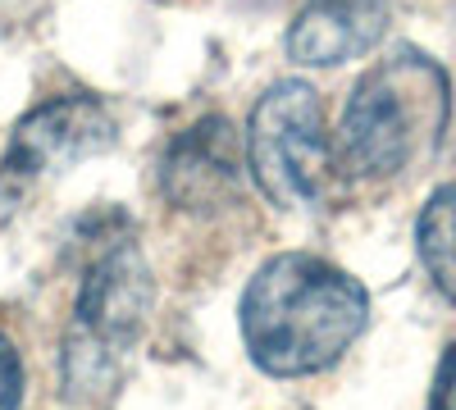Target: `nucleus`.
Instances as JSON below:
<instances>
[{
  "instance_id": "nucleus-5",
  "label": "nucleus",
  "mask_w": 456,
  "mask_h": 410,
  "mask_svg": "<svg viewBox=\"0 0 456 410\" xmlns=\"http://www.w3.org/2000/svg\"><path fill=\"white\" fill-rule=\"evenodd\" d=\"M119 128L96 96H51L19 119L0 160V214L19 210L42 182L110 151Z\"/></svg>"
},
{
  "instance_id": "nucleus-10",
  "label": "nucleus",
  "mask_w": 456,
  "mask_h": 410,
  "mask_svg": "<svg viewBox=\"0 0 456 410\" xmlns=\"http://www.w3.org/2000/svg\"><path fill=\"white\" fill-rule=\"evenodd\" d=\"M429 410H456V342L443 351L438 374H434V392H429Z\"/></svg>"
},
{
  "instance_id": "nucleus-2",
  "label": "nucleus",
  "mask_w": 456,
  "mask_h": 410,
  "mask_svg": "<svg viewBox=\"0 0 456 410\" xmlns=\"http://www.w3.org/2000/svg\"><path fill=\"white\" fill-rule=\"evenodd\" d=\"M452 87L425 51H393L352 87L333 133V169L347 182H384L438 151Z\"/></svg>"
},
{
  "instance_id": "nucleus-8",
  "label": "nucleus",
  "mask_w": 456,
  "mask_h": 410,
  "mask_svg": "<svg viewBox=\"0 0 456 410\" xmlns=\"http://www.w3.org/2000/svg\"><path fill=\"white\" fill-rule=\"evenodd\" d=\"M415 242H420V260L434 287L456 306V182H443L429 197L420 223H415Z\"/></svg>"
},
{
  "instance_id": "nucleus-6",
  "label": "nucleus",
  "mask_w": 456,
  "mask_h": 410,
  "mask_svg": "<svg viewBox=\"0 0 456 410\" xmlns=\"http://www.w3.org/2000/svg\"><path fill=\"white\" fill-rule=\"evenodd\" d=\"M242 178H247V141L219 115L192 124L165 146L160 192L178 210H215L233 201Z\"/></svg>"
},
{
  "instance_id": "nucleus-1",
  "label": "nucleus",
  "mask_w": 456,
  "mask_h": 410,
  "mask_svg": "<svg viewBox=\"0 0 456 410\" xmlns=\"http://www.w3.org/2000/svg\"><path fill=\"white\" fill-rule=\"evenodd\" d=\"M370 319L365 287L306 251L265 260L242 292L247 356L274 379L320 374L342 360Z\"/></svg>"
},
{
  "instance_id": "nucleus-9",
  "label": "nucleus",
  "mask_w": 456,
  "mask_h": 410,
  "mask_svg": "<svg viewBox=\"0 0 456 410\" xmlns=\"http://www.w3.org/2000/svg\"><path fill=\"white\" fill-rule=\"evenodd\" d=\"M19 397H23V360L14 342L0 333V410H19Z\"/></svg>"
},
{
  "instance_id": "nucleus-4",
  "label": "nucleus",
  "mask_w": 456,
  "mask_h": 410,
  "mask_svg": "<svg viewBox=\"0 0 456 410\" xmlns=\"http://www.w3.org/2000/svg\"><path fill=\"white\" fill-rule=\"evenodd\" d=\"M247 169L270 205L297 214L315 210L333 169V137L311 83L283 78L265 92L247 124Z\"/></svg>"
},
{
  "instance_id": "nucleus-3",
  "label": "nucleus",
  "mask_w": 456,
  "mask_h": 410,
  "mask_svg": "<svg viewBox=\"0 0 456 410\" xmlns=\"http://www.w3.org/2000/svg\"><path fill=\"white\" fill-rule=\"evenodd\" d=\"M156 306V283L142 246L124 233L110 237L87 265L78 310L60 351V392L69 401H101L124 379L128 351Z\"/></svg>"
},
{
  "instance_id": "nucleus-7",
  "label": "nucleus",
  "mask_w": 456,
  "mask_h": 410,
  "mask_svg": "<svg viewBox=\"0 0 456 410\" xmlns=\"http://www.w3.org/2000/svg\"><path fill=\"white\" fill-rule=\"evenodd\" d=\"M388 32V0H311L288 28V55L311 68L361 60Z\"/></svg>"
}]
</instances>
